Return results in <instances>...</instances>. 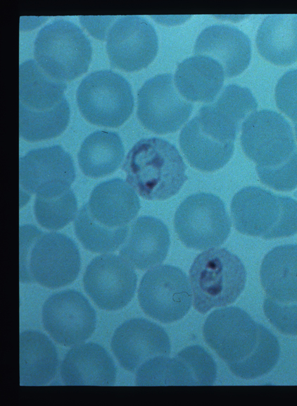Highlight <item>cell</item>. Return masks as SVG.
Here are the masks:
<instances>
[{
    "mask_svg": "<svg viewBox=\"0 0 297 406\" xmlns=\"http://www.w3.org/2000/svg\"><path fill=\"white\" fill-rule=\"evenodd\" d=\"M66 83L47 75L35 60L19 68V132L27 141L57 137L70 121V108L64 94Z\"/></svg>",
    "mask_w": 297,
    "mask_h": 406,
    "instance_id": "cell-1",
    "label": "cell"
},
{
    "mask_svg": "<svg viewBox=\"0 0 297 406\" xmlns=\"http://www.w3.org/2000/svg\"><path fill=\"white\" fill-rule=\"evenodd\" d=\"M122 169L127 183L148 200L174 196L188 179L187 166L175 145L157 137L136 142L127 153Z\"/></svg>",
    "mask_w": 297,
    "mask_h": 406,
    "instance_id": "cell-2",
    "label": "cell"
},
{
    "mask_svg": "<svg viewBox=\"0 0 297 406\" xmlns=\"http://www.w3.org/2000/svg\"><path fill=\"white\" fill-rule=\"evenodd\" d=\"M20 227V281L50 288L65 286L79 275V249L68 236L44 233L34 226Z\"/></svg>",
    "mask_w": 297,
    "mask_h": 406,
    "instance_id": "cell-3",
    "label": "cell"
},
{
    "mask_svg": "<svg viewBox=\"0 0 297 406\" xmlns=\"http://www.w3.org/2000/svg\"><path fill=\"white\" fill-rule=\"evenodd\" d=\"M231 214L241 233L265 239L297 233V200L257 186L241 189L233 197Z\"/></svg>",
    "mask_w": 297,
    "mask_h": 406,
    "instance_id": "cell-4",
    "label": "cell"
},
{
    "mask_svg": "<svg viewBox=\"0 0 297 406\" xmlns=\"http://www.w3.org/2000/svg\"><path fill=\"white\" fill-rule=\"evenodd\" d=\"M193 303L205 314L215 307L230 304L244 290L246 270L241 259L226 248L200 253L189 270Z\"/></svg>",
    "mask_w": 297,
    "mask_h": 406,
    "instance_id": "cell-5",
    "label": "cell"
},
{
    "mask_svg": "<svg viewBox=\"0 0 297 406\" xmlns=\"http://www.w3.org/2000/svg\"><path fill=\"white\" fill-rule=\"evenodd\" d=\"M91 44L74 23L58 19L40 29L34 41V56L38 66L50 77L71 80L87 71Z\"/></svg>",
    "mask_w": 297,
    "mask_h": 406,
    "instance_id": "cell-6",
    "label": "cell"
},
{
    "mask_svg": "<svg viewBox=\"0 0 297 406\" xmlns=\"http://www.w3.org/2000/svg\"><path fill=\"white\" fill-rule=\"evenodd\" d=\"M76 98L82 116L91 123L104 127L121 125L134 109L131 85L111 70H96L84 77Z\"/></svg>",
    "mask_w": 297,
    "mask_h": 406,
    "instance_id": "cell-7",
    "label": "cell"
},
{
    "mask_svg": "<svg viewBox=\"0 0 297 406\" xmlns=\"http://www.w3.org/2000/svg\"><path fill=\"white\" fill-rule=\"evenodd\" d=\"M174 225L184 245L204 250L223 244L230 233L232 223L221 198L209 192H198L179 204Z\"/></svg>",
    "mask_w": 297,
    "mask_h": 406,
    "instance_id": "cell-8",
    "label": "cell"
},
{
    "mask_svg": "<svg viewBox=\"0 0 297 406\" xmlns=\"http://www.w3.org/2000/svg\"><path fill=\"white\" fill-rule=\"evenodd\" d=\"M240 139L246 155L261 167L279 166L297 150L289 122L269 109L255 111L244 120Z\"/></svg>",
    "mask_w": 297,
    "mask_h": 406,
    "instance_id": "cell-9",
    "label": "cell"
},
{
    "mask_svg": "<svg viewBox=\"0 0 297 406\" xmlns=\"http://www.w3.org/2000/svg\"><path fill=\"white\" fill-rule=\"evenodd\" d=\"M138 299L144 312L162 323L184 317L191 305V286L187 274L179 267L160 265L142 277Z\"/></svg>",
    "mask_w": 297,
    "mask_h": 406,
    "instance_id": "cell-10",
    "label": "cell"
},
{
    "mask_svg": "<svg viewBox=\"0 0 297 406\" xmlns=\"http://www.w3.org/2000/svg\"><path fill=\"white\" fill-rule=\"evenodd\" d=\"M263 327L240 307H228L208 315L203 336L208 345L230 366L244 361L254 352Z\"/></svg>",
    "mask_w": 297,
    "mask_h": 406,
    "instance_id": "cell-11",
    "label": "cell"
},
{
    "mask_svg": "<svg viewBox=\"0 0 297 406\" xmlns=\"http://www.w3.org/2000/svg\"><path fill=\"white\" fill-rule=\"evenodd\" d=\"M171 73L148 79L137 92V114L141 123L157 134L177 131L191 115L194 104L178 91Z\"/></svg>",
    "mask_w": 297,
    "mask_h": 406,
    "instance_id": "cell-12",
    "label": "cell"
},
{
    "mask_svg": "<svg viewBox=\"0 0 297 406\" xmlns=\"http://www.w3.org/2000/svg\"><path fill=\"white\" fill-rule=\"evenodd\" d=\"M106 50L112 68L127 72L147 67L156 58L158 39L153 25L138 16L118 18L107 34Z\"/></svg>",
    "mask_w": 297,
    "mask_h": 406,
    "instance_id": "cell-13",
    "label": "cell"
},
{
    "mask_svg": "<svg viewBox=\"0 0 297 406\" xmlns=\"http://www.w3.org/2000/svg\"><path fill=\"white\" fill-rule=\"evenodd\" d=\"M42 322L56 342L71 346L91 336L96 328V314L82 293L65 290L52 294L45 301Z\"/></svg>",
    "mask_w": 297,
    "mask_h": 406,
    "instance_id": "cell-14",
    "label": "cell"
},
{
    "mask_svg": "<svg viewBox=\"0 0 297 406\" xmlns=\"http://www.w3.org/2000/svg\"><path fill=\"white\" fill-rule=\"evenodd\" d=\"M137 276L122 257L104 254L94 257L83 277L86 293L100 308L114 311L125 307L134 296Z\"/></svg>",
    "mask_w": 297,
    "mask_h": 406,
    "instance_id": "cell-15",
    "label": "cell"
},
{
    "mask_svg": "<svg viewBox=\"0 0 297 406\" xmlns=\"http://www.w3.org/2000/svg\"><path fill=\"white\" fill-rule=\"evenodd\" d=\"M19 169L22 187L44 197L65 192L75 178L73 159L60 145L29 151L20 158Z\"/></svg>",
    "mask_w": 297,
    "mask_h": 406,
    "instance_id": "cell-16",
    "label": "cell"
},
{
    "mask_svg": "<svg viewBox=\"0 0 297 406\" xmlns=\"http://www.w3.org/2000/svg\"><path fill=\"white\" fill-rule=\"evenodd\" d=\"M113 354L122 367L134 371L146 360L171 351L169 336L158 324L144 318L129 319L115 331Z\"/></svg>",
    "mask_w": 297,
    "mask_h": 406,
    "instance_id": "cell-17",
    "label": "cell"
},
{
    "mask_svg": "<svg viewBox=\"0 0 297 406\" xmlns=\"http://www.w3.org/2000/svg\"><path fill=\"white\" fill-rule=\"evenodd\" d=\"M257 107V101L248 87L230 84L215 100L201 107L196 116L201 127L215 138L234 142L241 125Z\"/></svg>",
    "mask_w": 297,
    "mask_h": 406,
    "instance_id": "cell-18",
    "label": "cell"
},
{
    "mask_svg": "<svg viewBox=\"0 0 297 406\" xmlns=\"http://www.w3.org/2000/svg\"><path fill=\"white\" fill-rule=\"evenodd\" d=\"M196 55L210 56L222 66L227 78L241 73L251 59V43L246 34L238 27L215 24L203 29L195 42Z\"/></svg>",
    "mask_w": 297,
    "mask_h": 406,
    "instance_id": "cell-19",
    "label": "cell"
},
{
    "mask_svg": "<svg viewBox=\"0 0 297 406\" xmlns=\"http://www.w3.org/2000/svg\"><path fill=\"white\" fill-rule=\"evenodd\" d=\"M170 245L167 226L156 217L141 216L131 223L120 254L133 267L143 270L163 262Z\"/></svg>",
    "mask_w": 297,
    "mask_h": 406,
    "instance_id": "cell-20",
    "label": "cell"
},
{
    "mask_svg": "<svg viewBox=\"0 0 297 406\" xmlns=\"http://www.w3.org/2000/svg\"><path fill=\"white\" fill-rule=\"evenodd\" d=\"M117 369L102 346L87 343L70 349L61 367L63 383L69 386H113Z\"/></svg>",
    "mask_w": 297,
    "mask_h": 406,
    "instance_id": "cell-21",
    "label": "cell"
},
{
    "mask_svg": "<svg viewBox=\"0 0 297 406\" xmlns=\"http://www.w3.org/2000/svg\"><path fill=\"white\" fill-rule=\"evenodd\" d=\"M87 204L91 216L111 228L127 226L140 209V201L135 191L127 182L119 178L98 184Z\"/></svg>",
    "mask_w": 297,
    "mask_h": 406,
    "instance_id": "cell-22",
    "label": "cell"
},
{
    "mask_svg": "<svg viewBox=\"0 0 297 406\" xmlns=\"http://www.w3.org/2000/svg\"><path fill=\"white\" fill-rule=\"evenodd\" d=\"M225 71L215 59L203 55L185 59L177 67L175 83L187 100L212 102L220 92Z\"/></svg>",
    "mask_w": 297,
    "mask_h": 406,
    "instance_id": "cell-23",
    "label": "cell"
},
{
    "mask_svg": "<svg viewBox=\"0 0 297 406\" xmlns=\"http://www.w3.org/2000/svg\"><path fill=\"white\" fill-rule=\"evenodd\" d=\"M260 275L268 297L282 303L297 302V244L282 245L269 251Z\"/></svg>",
    "mask_w": 297,
    "mask_h": 406,
    "instance_id": "cell-24",
    "label": "cell"
},
{
    "mask_svg": "<svg viewBox=\"0 0 297 406\" xmlns=\"http://www.w3.org/2000/svg\"><path fill=\"white\" fill-rule=\"evenodd\" d=\"M58 365L56 349L40 331L27 330L20 335L21 386H44L55 376Z\"/></svg>",
    "mask_w": 297,
    "mask_h": 406,
    "instance_id": "cell-25",
    "label": "cell"
},
{
    "mask_svg": "<svg viewBox=\"0 0 297 406\" xmlns=\"http://www.w3.org/2000/svg\"><path fill=\"white\" fill-rule=\"evenodd\" d=\"M259 53L279 66L297 61V15L272 14L261 23L255 38Z\"/></svg>",
    "mask_w": 297,
    "mask_h": 406,
    "instance_id": "cell-26",
    "label": "cell"
},
{
    "mask_svg": "<svg viewBox=\"0 0 297 406\" xmlns=\"http://www.w3.org/2000/svg\"><path fill=\"white\" fill-rule=\"evenodd\" d=\"M179 144L188 162L203 171L222 168L232 158L234 144L222 142L204 130L196 116L182 129Z\"/></svg>",
    "mask_w": 297,
    "mask_h": 406,
    "instance_id": "cell-27",
    "label": "cell"
},
{
    "mask_svg": "<svg viewBox=\"0 0 297 406\" xmlns=\"http://www.w3.org/2000/svg\"><path fill=\"white\" fill-rule=\"evenodd\" d=\"M125 155L120 135L110 130H96L83 141L78 152V163L88 176L100 178L115 171Z\"/></svg>",
    "mask_w": 297,
    "mask_h": 406,
    "instance_id": "cell-28",
    "label": "cell"
},
{
    "mask_svg": "<svg viewBox=\"0 0 297 406\" xmlns=\"http://www.w3.org/2000/svg\"><path fill=\"white\" fill-rule=\"evenodd\" d=\"M74 226L75 235L83 247L99 253L115 251L123 244L129 231L128 226L111 228L100 223L90 214L87 204L80 208Z\"/></svg>",
    "mask_w": 297,
    "mask_h": 406,
    "instance_id": "cell-29",
    "label": "cell"
},
{
    "mask_svg": "<svg viewBox=\"0 0 297 406\" xmlns=\"http://www.w3.org/2000/svg\"><path fill=\"white\" fill-rule=\"evenodd\" d=\"M280 356V346L277 337L263 326L259 344L254 352L246 359L228 366L236 376L255 379L271 371Z\"/></svg>",
    "mask_w": 297,
    "mask_h": 406,
    "instance_id": "cell-30",
    "label": "cell"
},
{
    "mask_svg": "<svg viewBox=\"0 0 297 406\" xmlns=\"http://www.w3.org/2000/svg\"><path fill=\"white\" fill-rule=\"evenodd\" d=\"M77 211V199L70 188L56 197L36 196L34 205L36 219L48 230H57L65 227L74 219Z\"/></svg>",
    "mask_w": 297,
    "mask_h": 406,
    "instance_id": "cell-31",
    "label": "cell"
},
{
    "mask_svg": "<svg viewBox=\"0 0 297 406\" xmlns=\"http://www.w3.org/2000/svg\"><path fill=\"white\" fill-rule=\"evenodd\" d=\"M260 181L279 191H291L297 187V150L286 162L271 168L255 166Z\"/></svg>",
    "mask_w": 297,
    "mask_h": 406,
    "instance_id": "cell-32",
    "label": "cell"
},
{
    "mask_svg": "<svg viewBox=\"0 0 297 406\" xmlns=\"http://www.w3.org/2000/svg\"><path fill=\"white\" fill-rule=\"evenodd\" d=\"M263 309L266 317L279 331L297 336V302L282 303L267 296Z\"/></svg>",
    "mask_w": 297,
    "mask_h": 406,
    "instance_id": "cell-33",
    "label": "cell"
},
{
    "mask_svg": "<svg viewBox=\"0 0 297 406\" xmlns=\"http://www.w3.org/2000/svg\"><path fill=\"white\" fill-rule=\"evenodd\" d=\"M275 100L278 108L297 123V69L286 72L275 87Z\"/></svg>",
    "mask_w": 297,
    "mask_h": 406,
    "instance_id": "cell-34",
    "label": "cell"
},
{
    "mask_svg": "<svg viewBox=\"0 0 297 406\" xmlns=\"http://www.w3.org/2000/svg\"><path fill=\"white\" fill-rule=\"evenodd\" d=\"M294 128H295L296 137L297 139V123H294Z\"/></svg>",
    "mask_w": 297,
    "mask_h": 406,
    "instance_id": "cell-35",
    "label": "cell"
}]
</instances>
